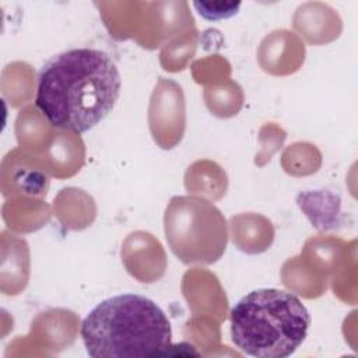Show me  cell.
<instances>
[{"label": "cell", "instance_id": "obj_4", "mask_svg": "<svg viewBox=\"0 0 358 358\" xmlns=\"http://www.w3.org/2000/svg\"><path fill=\"white\" fill-rule=\"evenodd\" d=\"M164 231L171 250L185 264H211L228 243L225 217L199 196L172 197L164 214Z\"/></svg>", "mask_w": 358, "mask_h": 358}, {"label": "cell", "instance_id": "obj_1", "mask_svg": "<svg viewBox=\"0 0 358 358\" xmlns=\"http://www.w3.org/2000/svg\"><path fill=\"white\" fill-rule=\"evenodd\" d=\"M120 87L119 69L106 52L74 48L41 69L35 105L52 126L85 133L112 112Z\"/></svg>", "mask_w": 358, "mask_h": 358}, {"label": "cell", "instance_id": "obj_5", "mask_svg": "<svg viewBox=\"0 0 358 358\" xmlns=\"http://www.w3.org/2000/svg\"><path fill=\"white\" fill-rule=\"evenodd\" d=\"M197 13L208 20V21H217V20H225L232 15H235L241 7V3H193Z\"/></svg>", "mask_w": 358, "mask_h": 358}, {"label": "cell", "instance_id": "obj_2", "mask_svg": "<svg viewBox=\"0 0 358 358\" xmlns=\"http://www.w3.org/2000/svg\"><path fill=\"white\" fill-rule=\"evenodd\" d=\"M81 338L92 358H143L172 347L165 312L140 294H119L99 302L81 323Z\"/></svg>", "mask_w": 358, "mask_h": 358}, {"label": "cell", "instance_id": "obj_3", "mask_svg": "<svg viewBox=\"0 0 358 358\" xmlns=\"http://www.w3.org/2000/svg\"><path fill=\"white\" fill-rule=\"evenodd\" d=\"M231 340L256 358H287L305 341L310 315L301 299L285 289L259 288L231 309Z\"/></svg>", "mask_w": 358, "mask_h": 358}]
</instances>
